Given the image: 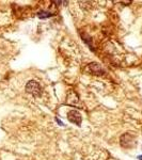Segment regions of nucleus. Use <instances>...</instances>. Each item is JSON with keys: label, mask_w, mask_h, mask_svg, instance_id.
Segmentation results:
<instances>
[{"label": "nucleus", "mask_w": 142, "mask_h": 160, "mask_svg": "<svg viewBox=\"0 0 142 160\" xmlns=\"http://www.w3.org/2000/svg\"><path fill=\"white\" fill-rule=\"evenodd\" d=\"M26 92L33 95L34 97H40L42 95V88L35 80H30L26 84Z\"/></svg>", "instance_id": "1"}, {"label": "nucleus", "mask_w": 142, "mask_h": 160, "mask_svg": "<svg viewBox=\"0 0 142 160\" xmlns=\"http://www.w3.org/2000/svg\"><path fill=\"white\" fill-rule=\"evenodd\" d=\"M120 144H121V146H123V148H133L136 146L137 141H136V138L131 135V133L126 132V133H124L123 136H121Z\"/></svg>", "instance_id": "2"}, {"label": "nucleus", "mask_w": 142, "mask_h": 160, "mask_svg": "<svg viewBox=\"0 0 142 160\" xmlns=\"http://www.w3.org/2000/svg\"><path fill=\"white\" fill-rule=\"evenodd\" d=\"M68 120L71 123L75 124V125H78V126H80V124L82 122L81 114L77 110H71V111H68Z\"/></svg>", "instance_id": "3"}, {"label": "nucleus", "mask_w": 142, "mask_h": 160, "mask_svg": "<svg viewBox=\"0 0 142 160\" xmlns=\"http://www.w3.org/2000/svg\"><path fill=\"white\" fill-rule=\"evenodd\" d=\"M88 69L89 72L93 75H96V76H102V75H105V69L99 63H90L89 66H88Z\"/></svg>", "instance_id": "4"}, {"label": "nucleus", "mask_w": 142, "mask_h": 160, "mask_svg": "<svg viewBox=\"0 0 142 160\" xmlns=\"http://www.w3.org/2000/svg\"><path fill=\"white\" fill-rule=\"evenodd\" d=\"M66 102H68V105H72V106H75L76 104L79 102V96L76 92L74 91H71L68 94V97H66Z\"/></svg>", "instance_id": "5"}, {"label": "nucleus", "mask_w": 142, "mask_h": 160, "mask_svg": "<svg viewBox=\"0 0 142 160\" xmlns=\"http://www.w3.org/2000/svg\"><path fill=\"white\" fill-rule=\"evenodd\" d=\"M53 13H49V12H38V16L40 17V18H48V17H51L53 16Z\"/></svg>", "instance_id": "6"}, {"label": "nucleus", "mask_w": 142, "mask_h": 160, "mask_svg": "<svg viewBox=\"0 0 142 160\" xmlns=\"http://www.w3.org/2000/svg\"><path fill=\"white\" fill-rule=\"evenodd\" d=\"M138 159H139V160H142V155H141V156H139V157H138Z\"/></svg>", "instance_id": "7"}]
</instances>
